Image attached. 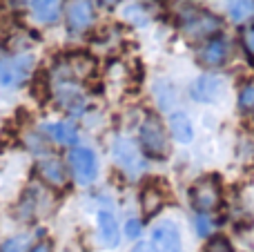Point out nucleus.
<instances>
[{
    "label": "nucleus",
    "mask_w": 254,
    "mask_h": 252,
    "mask_svg": "<svg viewBox=\"0 0 254 252\" xmlns=\"http://www.w3.org/2000/svg\"><path fill=\"white\" fill-rule=\"evenodd\" d=\"M36 174L38 179L45 183L47 188H54V190H63L67 186V168L61 159L56 156H45L36 163Z\"/></svg>",
    "instance_id": "9"
},
{
    "label": "nucleus",
    "mask_w": 254,
    "mask_h": 252,
    "mask_svg": "<svg viewBox=\"0 0 254 252\" xmlns=\"http://www.w3.org/2000/svg\"><path fill=\"white\" fill-rule=\"evenodd\" d=\"M96 69L94 58L85 56V54H71V56L63 58L54 69V78L56 80H69V83H80V80L89 78Z\"/></svg>",
    "instance_id": "5"
},
{
    "label": "nucleus",
    "mask_w": 254,
    "mask_h": 252,
    "mask_svg": "<svg viewBox=\"0 0 254 252\" xmlns=\"http://www.w3.org/2000/svg\"><path fill=\"white\" fill-rule=\"evenodd\" d=\"M170 129L172 134H174V138L179 143H190L192 141V123H190V119L183 114V112H174V114L170 116Z\"/></svg>",
    "instance_id": "16"
},
{
    "label": "nucleus",
    "mask_w": 254,
    "mask_h": 252,
    "mask_svg": "<svg viewBox=\"0 0 254 252\" xmlns=\"http://www.w3.org/2000/svg\"><path fill=\"white\" fill-rule=\"evenodd\" d=\"M34 61L27 54H7L0 47V87L22 85L31 76Z\"/></svg>",
    "instance_id": "1"
},
{
    "label": "nucleus",
    "mask_w": 254,
    "mask_h": 252,
    "mask_svg": "<svg viewBox=\"0 0 254 252\" xmlns=\"http://www.w3.org/2000/svg\"><path fill=\"white\" fill-rule=\"evenodd\" d=\"M243 47H246V52L250 54V58H254V27L243 31Z\"/></svg>",
    "instance_id": "21"
},
{
    "label": "nucleus",
    "mask_w": 254,
    "mask_h": 252,
    "mask_svg": "<svg viewBox=\"0 0 254 252\" xmlns=\"http://www.w3.org/2000/svg\"><path fill=\"white\" fill-rule=\"evenodd\" d=\"M29 252H54V248L49 241H36V244H31Z\"/></svg>",
    "instance_id": "23"
},
{
    "label": "nucleus",
    "mask_w": 254,
    "mask_h": 252,
    "mask_svg": "<svg viewBox=\"0 0 254 252\" xmlns=\"http://www.w3.org/2000/svg\"><path fill=\"white\" fill-rule=\"evenodd\" d=\"M31 244H29V237L27 235H16V237H9L0 244V252H29Z\"/></svg>",
    "instance_id": "18"
},
{
    "label": "nucleus",
    "mask_w": 254,
    "mask_h": 252,
    "mask_svg": "<svg viewBox=\"0 0 254 252\" xmlns=\"http://www.w3.org/2000/svg\"><path fill=\"white\" fill-rule=\"evenodd\" d=\"M67 170L71 172L76 183L80 186H89V183L96 181L98 177V161L89 147H71L69 154H67Z\"/></svg>",
    "instance_id": "3"
},
{
    "label": "nucleus",
    "mask_w": 254,
    "mask_h": 252,
    "mask_svg": "<svg viewBox=\"0 0 254 252\" xmlns=\"http://www.w3.org/2000/svg\"><path fill=\"white\" fill-rule=\"evenodd\" d=\"M96 20V2L94 0H67L65 22L71 34H83Z\"/></svg>",
    "instance_id": "6"
},
{
    "label": "nucleus",
    "mask_w": 254,
    "mask_h": 252,
    "mask_svg": "<svg viewBox=\"0 0 254 252\" xmlns=\"http://www.w3.org/2000/svg\"><path fill=\"white\" fill-rule=\"evenodd\" d=\"M40 134L45 141H52L56 145H65V147H76L78 143V129L67 121H56V123H45L40 125Z\"/></svg>",
    "instance_id": "11"
},
{
    "label": "nucleus",
    "mask_w": 254,
    "mask_h": 252,
    "mask_svg": "<svg viewBox=\"0 0 254 252\" xmlns=\"http://www.w3.org/2000/svg\"><path fill=\"white\" fill-rule=\"evenodd\" d=\"M228 11L234 22H243L254 13L252 0H228Z\"/></svg>",
    "instance_id": "17"
},
{
    "label": "nucleus",
    "mask_w": 254,
    "mask_h": 252,
    "mask_svg": "<svg viewBox=\"0 0 254 252\" xmlns=\"http://www.w3.org/2000/svg\"><path fill=\"white\" fill-rule=\"evenodd\" d=\"M140 205H143V212L147 217H152L165 205V192L158 186H147L143 190V194H140Z\"/></svg>",
    "instance_id": "15"
},
{
    "label": "nucleus",
    "mask_w": 254,
    "mask_h": 252,
    "mask_svg": "<svg viewBox=\"0 0 254 252\" xmlns=\"http://www.w3.org/2000/svg\"><path fill=\"white\" fill-rule=\"evenodd\" d=\"M221 18L210 11H190L181 20V34L190 40V43H201V40L210 38V36L221 31Z\"/></svg>",
    "instance_id": "2"
},
{
    "label": "nucleus",
    "mask_w": 254,
    "mask_h": 252,
    "mask_svg": "<svg viewBox=\"0 0 254 252\" xmlns=\"http://www.w3.org/2000/svg\"><path fill=\"white\" fill-rule=\"evenodd\" d=\"M239 105L246 112L254 110V83H248L246 87L241 89V94H239Z\"/></svg>",
    "instance_id": "20"
},
{
    "label": "nucleus",
    "mask_w": 254,
    "mask_h": 252,
    "mask_svg": "<svg viewBox=\"0 0 254 252\" xmlns=\"http://www.w3.org/2000/svg\"><path fill=\"white\" fill-rule=\"evenodd\" d=\"M131 252H156V248H154L149 241H140V244L136 246V248L131 250Z\"/></svg>",
    "instance_id": "25"
},
{
    "label": "nucleus",
    "mask_w": 254,
    "mask_h": 252,
    "mask_svg": "<svg viewBox=\"0 0 254 252\" xmlns=\"http://www.w3.org/2000/svg\"><path fill=\"white\" fill-rule=\"evenodd\" d=\"M203 252H234V250L225 237H212V239L205 244Z\"/></svg>",
    "instance_id": "19"
},
{
    "label": "nucleus",
    "mask_w": 254,
    "mask_h": 252,
    "mask_svg": "<svg viewBox=\"0 0 254 252\" xmlns=\"http://www.w3.org/2000/svg\"><path fill=\"white\" fill-rule=\"evenodd\" d=\"M103 2H107V4H116L119 0H103Z\"/></svg>",
    "instance_id": "26"
},
{
    "label": "nucleus",
    "mask_w": 254,
    "mask_h": 252,
    "mask_svg": "<svg viewBox=\"0 0 254 252\" xmlns=\"http://www.w3.org/2000/svg\"><path fill=\"white\" fill-rule=\"evenodd\" d=\"M112 156L127 174H138L145 168V161L140 156L138 147L129 138H116L114 145H112Z\"/></svg>",
    "instance_id": "8"
},
{
    "label": "nucleus",
    "mask_w": 254,
    "mask_h": 252,
    "mask_svg": "<svg viewBox=\"0 0 254 252\" xmlns=\"http://www.w3.org/2000/svg\"><path fill=\"white\" fill-rule=\"evenodd\" d=\"M196 230H198V235H210V221H207L205 217H198L196 219Z\"/></svg>",
    "instance_id": "24"
},
{
    "label": "nucleus",
    "mask_w": 254,
    "mask_h": 252,
    "mask_svg": "<svg viewBox=\"0 0 254 252\" xmlns=\"http://www.w3.org/2000/svg\"><path fill=\"white\" fill-rule=\"evenodd\" d=\"M230 56V43L225 38H212L210 43H205L198 52V61L207 67H219L228 61Z\"/></svg>",
    "instance_id": "12"
},
{
    "label": "nucleus",
    "mask_w": 254,
    "mask_h": 252,
    "mask_svg": "<svg viewBox=\"0 0 254 252\" xmlns=\"http://www.w3.org/2000/svg\"><path fill=\"white\" fill-rule=\"evenodd\" d=\"M190 199L192 205L198 210L201 214H207L212 210L219 208L221 203V186L216 181V177H203L190 190Z\"/></svg>",
    "instance_id": "7"
},
{
    "label": "nucleus",
    "mask_w": 254,
    "mask_h": 252,
    "mask_svg": "<svg viewBox=\"0 0 254 252\" xmlns=\"http://www.w3.org/2000/svg\"><path fill=\"white\" fill-rule=\"evenodd\" d=\"M125 235L129 237V239H136V237L140 235V223L136 221V219H131V221H127V226H125Z\"/></svg>",
    "instance_id": "22"
},
{
    "label": "nucleus",
    "mask_w": 254,
    "mask_h": 252,
    "mask_svg": "<svg viewBox=\"0 0 254 252\" xmlns=\"http://www.w3.org/2000/svg\"><path fill=\"white\" fill-rule=\"evenodd\" d=\"M152 246L156 252H181V232L174 221H161L152 230Z\"/></svg>",
    "instance_id": "10"
},
{
    "label": "nucleus",
    "mask_w": 254,
    "mask_h": 252,
    "mask_svg": "<svg viewBox=\"0 0 254 252\" xmlns=\"http://www.w3.org/2000/svg\"><path fill=\"white\" fill-rule=\"evenodd\" d=\"M98 232H101V239L107 248H116L119 246V223H116V217L110 212V210H101L98 212Z\"/></svg>",
    "instance_id": "13"
},
{
    "label": "nucleus",
    "mask_w": 254,
    "mask_h": 252,
    "mask_svg": "<svg viewBox=\"0 0 254 252\" xmlns=\"http://www.w3.org/2000/svg\"><path fill=\"white\" fill-rule=\"evenodd\" d=\"M63 0H31V16L38 22H56L61 16Z\"/></svg>",
    "instance_id": "14"
},
{
    "label": "nucleus",
    "mask_w": 254,
    "mask_h": 252,
    "mask_svg": "<svg viewBox=\"0 0 254 252\" xmlns=\"http://www.w3.org/2000/svg\"><path fill=\"white\" fill-rule=\"evenodd\" d=\"M140 143L147 156L152 159H165L170 154V145H167V134L163 127L161 119L149 114L140 125Z\"/></svg>",
    "instance_id": "4"
}]
</instances>
